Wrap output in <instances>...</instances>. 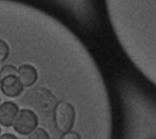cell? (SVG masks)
I'll return each mask as SVG.
<instances>
[{"label": "cell", "instance_id": "obj_8", "mask_svg": "<svg viewBox=\"0 0 156 139\" xmlns=\"http://www.w3.org/2000/svg\"><path fill=\"white\" fill-rule=\"evenodd\" d=\"M0 76H1V78L7 77V76H17V67L11 65V63H6L1 67Z\"/></svg>", "mask_w": 156, "mask_h": 139}, {"label": "cell", "instance_id": "obj_11", "mask_svg": "<svg viewBox=\"0 0 156 139\" xmlns=\"http://www.w3.org/2000/svg\"><path fill=\"white\" fill-rule=\"evenodd\" d=\"M0 139H18V138L15 137V135L11 134V133H5V134L0 135Z\"/></svg>", "mask_w": 156, "mask_h": 139}, {"label": "cell", "instance_id": "obj_7", "mask_svg": "<svg viewBox=\"0 0 156 139\" xmlns=\"http://www.w3.org/2000/svg\"><path fill=\"white\" fill-rule=\"evenodd\" d=\"M28 139H52L51 135L48 133L46 129H44L43 127L40 128H35L29 135H28Z\"/></svg>", "mask_w": 156, "mask_h": 139}, {"label": "cell", "instance_id": "obj_6", "mask_svg": "<svg viewBox=\"0 0 156 139\" xmlns=\"http://www.w3.org/2000/svg\"><path fill=\"white\" fill-rule=\"evenodd\" d=\"M20 107L13 101H5L0 105V124L9 128L12 127Z\"/></svg>", "mask_w": 156, "mask_h": 139}, {"label": "cell", "instance_id": "obj_12", "mask_svg": "<svg viewBox=\"0 0 156 139\" xmlns=\"http://www.w3.org/2000/svg\"><path fill=\"white\" fill-rule=\"evenodd\" d=\"M0 133H1V128H0Z\"/></svg>", "mask_w": 156, "mask_h": 139}, {"label": "cell", "instance_id": "obj_2", "mask_svg": "<svg viewBox=\"0 0 156 139\" xmlns=\"http://www.w3.org/2000/svg\"><path fill=\"white\" fill-rule=\"evenodd\" d=\"M76 107L73 106L72 102L61 100L54 112H52V122H54V128L57 133H60V137L63 133H67L69 130H73L74 123H76Z\"/></svg>", "mask_w": 156, "mask_h": 139}, {"label": "cell", "instance_id": "obj_4", "mask_svg": "<svg viewBox=\"0 0 156 139\" xmlns=\"http://www.w3.org/2000/svg\"><path fill=\"white\" fill-rule=\"evenodd\" d=\"M0 89L2 94L7 98H17L23 93V84L18 79L17 76H7L1 78L0 80Z\"/></svg>", "mask_w": 156, "mask_h": 139}, {"label": "cell", "instance_id": "obj_10", "mask_svg": "<svg viewBox=\"0 0 156 139\" xmlns=\"http://www.w3.org/2000/svg\"><path fill=\"white\" fill-rule=\"evenodd\" d=\"M60 139H82V135L76 130H69L67 133H63Z\"/></svg>", "mask_w": 156, "mask_h": 139}, {"label": "cell", "instance_id": "obj_3", "mask_svg": "<svg viewBox=\"0 0 156 139\" xmlns=\"http://www.w3.org/2000/svg\"><path fill=\"white\" fill-rule=\"evenodd\" d=\"M39 118L38 115L32 109H21L17 112L15 122L12 124L15 132L21 135H29L38 126Z\"/></svg>", "mask_w": 156, "mask_h": 139}, {"label": "cell", "instance_id": "obj_5", "mask_svg": "<svg viewBox=\"0 0 156 139\" xmlns=\"http://www.w3.org/2000/svg\"><path fill=\"white\" fill-rule=\"evenodd\" d=\"M17 77L26 88H30L37 83L39 73L38 70L32 65V63H22L17 68Z\"/></svg>", "mask_w": 156, "mask_h": 139}, {"label": "cell", "instance_id": "obj_1", "mask_svg": "<svg viewBox=\"0 0 156 139\" xmlns=\"http://www.w3.org/2000/svg\"><path fill=\"white\" fill-rule=\"evenodd\" d=\"M24 99L27 104H29L34 109V112H39L43 117L52 115L56 105L60 102V100L55 96L51 89L46 87H39L33 90H29Z\"/></svg>", "mask_w": 156, "mask_h": 139}, {"label": "cell", "instance_id": "obj_13", "mask_svg": "<svg viewBox=\"0 0 156 139\" xmlns=\"http://www.w3.org/2000/svg\"><path fill=\"white\" fill-rule=\"evenodd\" d=\"M0 80H1V76H0Z\"/></svg>", "mask_w": 156, "mask_h": 139}, {"label": "cell", "instance_id": "obj_9", "mask_svg": "<svg viewBox=\"0 0 156 139\" xmlns=\"http://www.w3.org/2000/svg\"><path fill=\"white\" fill-rule=\"evenodd\" d=\"M9 55H10V48H9V44L0 39V63L6 61L9 59Z\"/></svg>", "mask_w": 156, "mask_h": 139}]
</instances>
